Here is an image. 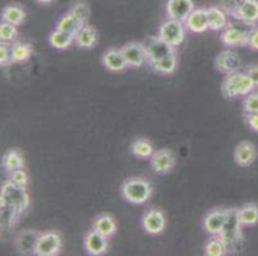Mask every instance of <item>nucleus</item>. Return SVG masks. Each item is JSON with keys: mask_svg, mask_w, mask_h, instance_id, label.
I'll return each mask as SVG.
<instances>
[{"mask_svg": "<svg viewBox=\"0 0 258 256\" xmlns=\"http://www.w3.org/2000/svg\"><path fill=\"white\" fill-rule=\"evenodd\" d=\"M121 195L126 203L143 205L148 203L153 195V186L144 177H130L122 182Z\"/></svg>", "mask_w": 258, "mask_h": 256, "instance_id": "nucleus-1", "label": "nucleus"}, {"mask_svg": "<svg viewBox=\"0 0 258 256\" xmlns=\"http://www.w3.org/2000/svg\"><path fill=\"white\" fill-rule=\"evenodd\" d=\"M254 84L245 72H234L226 74L221 83V93L226 99L244 98L254 91Z\"/></svg>", "mask_w": 258, "mask_h": 256, "instance_id": "nucleus-2", "label": "nucleus"}, {"mask_svg": "<svg viewBox=\"0 0 258 256\" xmlns=\"http://www.w3.org/2000/svg\"><path fill=\"white\" fill-rule=\"evenodd\" d=\"M0 205L11 206L23 214L30 206V195L27 189L15 185L6 180L0 190Z\"/></svg>", "mask_w": 258, "mask_h": 256, "instance_id": "nucleus-3", "label": "nucleus"}, {"mask_svg": "<svg viewBox=\"0 0 258 256\" xmlns=\"http://www.w3.org/2000/svg\"><path fill=\"white\" fill-rule=\"evenodd\" d=\"M241 228H243V225H241L240 219H239L238 209H227V219L220 237L226 243L227 248H229V252L235 250L239 246V243L241 242V239H243Z\"/></svg>", "mask_w": 258, "mask_h": 256, "instance_id": "nucleus-4", "label": "nucleus"}, {"mask_svg": "<svg viewBox=\"0 0 258 256\" xmlns=\"http://www.w3.org/2000/svg\"><path fill=\"white\" fill-rule=\"evenodd\" d=\"M186 32L187 30L185 27L184 22L171 20V18H167L166 21H163L158 28V36L163 41L167 42L168 45L173 46L176 49L184 42Z\"/></svg>", "mask_w": 258, "mask_h": 256, "instance_id": "nucleus-5", "label": "nucleus"}, {"mask_svg": "<svg viewBox=\"0 0 258 256\" xmlns=\"http://www.w3.org/2000/svg\"><path fill=\"white\" fill-rule=\"evenodd\" d=\"M167 219L163 210L158 208H151L142 217V227L149 236H159L165 232Z\"/></svg>", "mask_w": 258, "mask_h": 256, "instance_id": "nucleus-6", "label": "nucleus"}, {"mask_svg": "<svg viewBox=\"0 0 258 256\" xmlns=\"http://www.w3.org/2000/svg\"><path fill=\"white\" fill-rule=\"evenodd\" d=\"M62 236L57 231H46L41 232L37 242L36 256H55L62 250Z\"/></svg>", "mask_w": 258, "mask_h": 256, "instance_id": "nucleus-7", "label": "nucleus"}, {"mask_svg": "<svg viewBox=\"0 0 258 256\" xmlns=\"http://www.w3.org/2000/svg\"><path fill=\"white\" fill-rule=\"evenodd\" d=\"M143 44H144L145 51H147V59L149 67L167 54L176 50V48L168 45L167 42L163 41L159 36H148Z\"/></svg>", "mask_w": 258, "mask_h": 256, "instance_id": "nucleus-8", "label": "nucleus"}, {"mask_svg": "<svg viewBox=\"0 0 258 256\" xmlns=\"http://www.w3.org/2000/svg\"><path fill=\"white\" fill-rule=\"evenodd\" d=\"M149 160H151V168L153 169V172L161 176L170 175L176 166L175 154L172 150L167 147L154 151Z\"/></svg>", "mask_w": 258, "mask_h": 256, "instance_id": "nucleus-9", "label": "nucleus"}, {"mask_svg": "<svg viewBox=\"0 0 258 256\" xmlns=\"http://www.w3.org/2000/svg\"><path fill=\"white\" fill-rule=\"evenodd\" d=\"M243 67L240 56L234 50H222L221 53L217 54L215 58V68L217 72L221 74H231L234 72H238Z\"/></svg>", "mask_w": 258, "mask_h": 256, "instance_id": "nucleus-10", "label": "nucleus"}, {"mask_svg": "<svg viewBox=\"0 0 258 256\" xmlns=\"http://www.w3.org/2000/svg\"><path fill=\"white\" fill-rule=\"evenodd\" d=\"M122 54L125 56L128 68H142L148 64L147 51L144 44L138 41H130L121 48Z\"/></svg>", "mask_w": 258, "mask_h": 256, "instance_id": "nucleus-11", "label": "nucleus"}, {"mask_svg": "<svg viewBox=\"0 0 258 256\" xmlns=\"http://www.w3.org/2000/svg\"><path fill=\"white\" fill-rule=\"evenodd\" d=\"M227 219V209H212L203 218V231L208 236H220Z\"/></svg>", "mask_w": 258, "mask_h": 256, "instance_id": "nucleus-12", "label": "nucleus"}, {"mask_svg": "<svg viewBox=\"0 0 258 256\" xmlns=\"http://www.w3.org/2000/svg\"><path fill=\"white\" fill-rule=\"evenodd\" d=\"M40 234L41 232L35 231V229L21 231L15 238V246L18 253L20 255H35Z\"/></svg>", "mask_w": 258, "mask_h": 256, "instance_id": "nucleus-13", "label": "nucleus"}, {"mask_svg": "<svg viewBox=\"0 0 258 256\" xmlns=\"http://www.w3.org/2000/svg\"><path fill=\"white\" fill-rule=\"evenodd\" d=\"M84 248L91 256H102L108 251V238L91 228L84 237Z\"/></svg>", "mask_w": 258, "mask_h": 256, "instance_id": "nucleus-14", "label": "nucleus"}, {"mask_svg": "<svg viewBox=\"0 0 258 256\" xmlns=\"http://www.w3.org/2000/svg\"><path fill=\"white\" fill-rule=\"evenodd\" d=\"M196 9L194 0H167L166 14L167 18L184 22L191 12Z\"/></svg>", "mask_w": 258, "mask_h": 256, "instance_id": "nucleus-15", "label": "nucleus"}, {"mask_svg": "<svg viewBox=\"0 0 258 256\" xmlns=\"http://www.w3.org/2000/svg\"><path fill=\"white\" fill-rule=\"evenodd\" d=\"M102 64L105 69L109 70V72H113V73H121V72L128 68V64L123 54H122L121 49L116 48L107 49L103 53Z\"/></svg>", "mask_w": 258, "mask_h": 256, "instance_id": "nucleus-16", "label": "nucleus"}, {"mask_svg": "<svg viewBox=\"0 0 258 256\" xmlns=\"http://www.w3.org/2000/svg\"><path fill=\"white\" fill-rule=\"evenodd\" d=\"M184 23L187 32H190V34H205L206 31L210 30V27H208L207 8H196L187 16Z\"/></svg>", "mask_w": 258, "mask_h": 256, "instance_id": "nucleus-17", "label": "nucleus"}, {"mask_svg": "<svg viewBox=\"0 0 258 256\" xmlns=\"http://www.w3.org/2000/svg\"><path fill=\"white\" fill-rule=\"evenodd\" d=\"M220 41L225 46H247L248 30H241L233 25H227L221 31Z\"/></svg>", "mask_w": 258, "mask_h": 256, "instance_id": "nucleus-18", "label": "nucleus"}, {"mask_svg": "<svg viewBox=\"0 0 258 256\" xmlns=\"http://www.w3.org/2000/svg\"><path fill=\"white\" fill-rule=\"evenodd\" d=\"M257 159V149L249 141H241L234 150V161L239 166H249Z\"/></svg>", "mask_w": 258, "mask_h": 256, "instance_id": "nucleus-19", "label": "nucleus"}, {"mask_svg": "<svg viewBox=\"0 0 258 256\" xmlns=\"http://www.w3.org/2000/svg\"><path fill=\"white\" fill-rule=\"evenodd\" d=\"M248 26H255L258 22V0H245L231 16Z\"/></svg>", "mask_w": 258, "mask_h": 256, "instance_id": "nucleus-20", "label": "nucleus"}, {"mask_svg": "<svg viewBox=\"0 0 258 256\" xmlns=\"http://www.w3.org/2000/svg\"><path fill=\"white\" fill-rule=\"evenodd\" d=\"M98 42V31L93 26L85 23L83 27L80 28V31L75 35V45L79 49H85L90 50Z\"/></svg>", "mask_w": 258, "mask_h": 256, "instance_id": "nucleus-21", "label": "nucleus"}, {"mask_svg": "<svg viewBox=\"0 0 258 256\" xmlns=\"http://www.w3.org/2000/svg\"><path fill=\"white\" fill-rule=\"evenodd\" d=\"M93 229H95L109 239L117 233V222L111 214L103 213V214L95 217V219L93 220Z\"/></svg>", "mask_w": 258, "mask_h": 256, "instance_id": "nucleus-22", "label": "nucleus"}, {"mask_svg": "<svg viewBox=\"0 0 258 256\" xmlns=\"http://www.w3.org/2000/svg\"><path fill=\"white\" fill-rule=\"evenodd\" d=\"M227 16H229V14H227L221 7H208V27H210L211 31H222V30L229 25V23H227Z\"/></svg>", "mask_w": 258, "mask_h": 256, "instance_id": "nucleus-23", "label": "nucleus"}, {"mask_svg": "<svg viewBox=\"0 0 258 256\" xmlns=\"http://www.w3.org/2000/svg\"><path fill=\"white\" fill-rule=\"evenodd\" d=\"M151 68L153 69V72H156L157 74H161V76H170V74L175 73L176 68H177V53H176V50L163 56L158 62L153 63Z\"/></svg>", "mask_w": 258, "mask_h": 256, "instance_id": "nucleus-24", "label": "nucleus"}, {"mask_svg": "<svg viewBox=\"0 0 258 256\" xmlns=\"http://www.w3.org/2000/svg\"><path fill=\"white\" fill-rule=\"evenodd\" d=\"M48 42L51 48L57 49V50H67L75 44V36L55 28L48 36Z\"/></svg>", "mask_w": 258, "mask_h": 256, "instance_id": "nucleus-25", "label": "nucleus"}, {"mask_svg": "<svg viewBox=\"0 0 258 256\" xmlns=\"http://www.w3.org/2000/svg\"><path fill=\"white\" fill-rule=\"evenodd\" d=\"M26 11L18 4H9L2 11V22L11 23L15 26H21L25 22Z\"/></svg>", "mask_w": 258, "mask_h": 256, "instance_id": "nucleus-26", "label": "nucleus"}, {"mask_svg": "<svg viewBox=\"0 0 258 256\" xmlns=\"http://www.w3.org/2000/svg\"><path fill=\"white\" fill-rule=\"evenodd\" d=\"M2 166L7 173L16 169L25 168V158L21 151L16 149H9L4 152L2 158Z\"/></svg>", "mask_w": 258, "mask_h": 256, "instance_id": "nucleus-27", "label": "nucleus"}, {"mask_svg": "<svg viewBox=\"0 0 258 256\" xmlns=\"http://www.w3.org/2000/svg\"><path fill=\"white\" fill-rule=\"evenodd\" d=\"M84 25H85V23L81 22V21H80L74 13H72V12L69 11L67 13L63 14L59 20H58L57 25H55V28H57V30H60V31L67 32V34L74 35L75 36V35L80 31V28L83 27Z\"/></svg>", "mask_w": 258, "mask_h": 256, "instance_id": "nucleus-28", "label": "nucleus"}, {"mask_svg": "<svg viewBox=\"0 0 258 256\" xmlns=\"http://www.w3.org/2000/svg\"><path fill=\"white\" fill-rule=\"evenodd\" d=\"M130 150L131 154L137 159H140V160L151 159L154 152L153 144L148 138H137V140H134Z\"/></svg>", "mask_w": 258, "mask_h": 256, "instance_id": "nucleus-29", "label": "nucleus"}, {"mask_svg": "<svg viewBox=\"0 0 258 256\" xmlns=\"http://www.w3.org/2000/svg\"><path fill=\"white\" fill-rule=\"evenodd\" d=\"M238 215L243 227H254L258 224V205L253 203L244 204L238 209Z\"/></svg>", "mask_w": 258, "mask_h": 256, "instance_id": "nucleus-30", "label": "nucleus"}, {"mask_svg": "<svg viewBox=\"0 0 258 256\" xmlns=\"http://www.w3.org/2000/svg\"><path fill=\"white\" fill-rule=\"evenodd\" d=\"M12 63H25L31 58L32 46L27 42L16 41L11 44Z\"/></svg>", "mask_w": 258, "mask_h": 256, "instance_id": "nucleus-31", "label": "nucleus"}, {"mask_svg": "<svg viewBox=\"0 0 258 256\" xmlns=\"http://www.w3.org/2000/svg\"><path fill=\"white\" fill-rule=\"evenodd\" d=\"M206 256H225L229 253L226 243L220 236H210V239L203 247Z\"/></svg>", "mask_w": 258, "mask_h": 256, "instance_id": "nucleus-32", "label": "nucleus"}, {"mask_svg": "<svg viewBox=\"0 0 258 256\" xmlns=\"http://www.w3.org/2000/svg\"><path fill=\"white\" fill-rule=\"evenodd\" d=\"M0 220H2V229H11L15 227L18 218L21 217V213L15 208L11 206L0 205Z\"/></svg>", "mask_w": 258, "mask_h": 256, "instance_id": "nucleus-33", "label": "nucleus"}, {"mask_svg": "<svg viewBox=\"0 0 258 256\" xmlns=\"http://www.w3.org/2000/svg\"><path fill=\"white\" fill-rule=\"evenodd\" d=\"M18 37L17 26L11 25V23L2 22L0 25V42L6 44H13Z\"/></svg>", "mask_w": 258, "mask_h": 256, "instance_id": "nucleus-34", "label": "nucleus"}, {"mask_svg": "<svg viewBox=\"0 0 258 256\" xmlns=\"http://www.w3.org/2000/svg\"><path fill=\"white\" fill-rule=\"evenodd\" d=\"M7 180L9 182L17 185V186L25 187V189H27V186H29V175L25 170V168L16 169V170L8 172L7 173Z\"/></svg>", "mask_w": 258, "mask_h": 256, "instance_id": "nucleus-35", "label": "nucleus"}, {"mask_svg": "<svg viewBox=\"0 0 258 256\" xmlns=\"http://www.w3.org/2000/svg\"><path fill=\"white\" fill-rule=\"evenodd\" d=\"M70 12H72V13L84 23H88L89 18H90V8H89L88 3H85L83 0H77V2H75V3L72 4Z\"/></svg>", "mask_w": 258, "mask_h": 256, "instance_id": "nucleus-36", "label": "nucleus"}, {"mask_svg": "<svg viewBox=\"0 0 258 256\" xmlns=\"http://www.w3.org/2000/svg\"><path fill=\"white\" fill-rule=\"evenodd\" d=\"M244 114H258V93L252 91L243 99Z\"/></svg>", "mask_w": 258, "mask_h": 256, "instance_id": "nucleus-37", "label": "nucleus"}, {"mask_svg": "<svg viewBox=\"0 0 258 256\" xmlns=\"http://www.w3.org/2000/svg\"><path fill=\"white\" fill-rule=\"evenodd\" d=\"M9 64H12L11 44L0 42V65L2 67H8Z\"/></svg>", "mask_w": 258, "mask_h": 256, "instance_id": "nucleus-38", "label": "nucleus"}, {"mask_svg": "<svg viewBox=\"0 0 258 256\" xmlns=\"http://www.w3.org/2000/svg\"><path fill=\"white\" fill-rule=\"evenodd\" d=\"M244 2H245V0H220V7H221L229 16H233Z\"/></svg>", "mask_w": 258, "mask_h": 256, "instance_id": "nucleus-39", "label": "nucleus"}, {"mask_svg": "<svg viewBox=\"0 0 258 256\" xmlns=\"http://www.w3.org/2000/svg\"><path fill=\"white\" fill-rule=\"evenodd\" d=\"M247 46L252 50L258 51V27L257 26H252L248 30V42Z\"/></svg>", "mask_w": 258, "mask_h": 256, "instance_id": "nucleus-40", "label": "nucleus"}, {"mask_svg": "<svg viewBox=\"0 0 258 256\" xmlns=\"http://www.w3.org/2000/svg\"><path fill=\"white\" fill-rule=\"evenodd\" d=\"M244 72L248 74L250 81H252L253 84H254V88H258V64L249 65V67L245 68Z\"/></svg>", "mask_w": 258, "mask_h": 256, "instance_id": "nucleus-41", "label": "nucleus"}, {"mask_svg": "<svg viewBox=\"0 0 258 256\" xmlns=\"http://www.w3.org/2000/svg\"><path fill=\"white\" fill-rule=\"evenodd\" d=\"M244 121L250 130L258 132V114H244Z\"/></svg>", "mask_w": 258, "mask_h": 256, "instance_id": "nucleus-42", "label": "nucleus"}, {"mask_svg": "<svg viewBox=\"0 0 258 256\" xmlns=\"http://www.w3.org/2000/svg\"><path fill=\"white\" fill-rule=\"evenodd\" d=\"M35 2H36V3H39V4H43V6H48V4L53 3L54 0H35Z\"/></svg>", "mask_w": 258, "mask_h": 256, "instance_id": "nucleus-43", "label": "nucleus"}]
</instances>
